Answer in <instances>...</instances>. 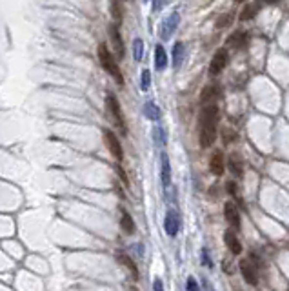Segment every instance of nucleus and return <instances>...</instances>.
Instances as JSON below:
<instances>
[{"label":"nucleus","instance_id":"nucleus-28","mask_svg":"<svg viewBox=\"0 0 289 291\" xmlns=\"http://www.w3.org/2000/svg\"><path fill=\"white\" fill-rule=\"evenodd\" d=\"M186 291H200L199 284H197V280H195L193 277L187 278V282H186Z\"/></svg>","mask_w":289,"mask_h":291},{"label":"nucleus","instance_id":"nucleus-1","mask_svg":"<svg viewBox=\"0 0 289 291\" xmlns=\"http://www.w3.org/2000/svg\"><path fill=\"white\" fill-rule=\"evenodd\" d=\"M217 128H219V106L217 102L202 104V111L199 116V136L202 148H211L217 140Z\"/></svg>","mask_w":289,"mask_h":291},{"label":"nucleus","instance_id":"nucleus-3","mask_svg":"<svg viewBox=\"0 0 289 291\" xmlns=\"http://www.w3.org/2000/svg\"><path fill=\"white\" fill-rule=\"evenodd\" d=\"M106 111H108V116L111 118V122L115 124L118 131L126 135L128 133V128H126V122H124V115H122V108H120V104L116 100V97L113 93H110L108 97H106Z\"/></svg>","mask_w":289,"mask_h":291},{"label":"nucleus","instance_id":"nucleus-36","mask_svg":"<svg viewBox=\"0 0 289 291\" xmlns=\"http://www.w3.org/2000/svg\"><path fill=\"white\" fill-rule=\"evenodd\" d=\"M204 288H206V291H213V288L209 286V282H207V280H204Z\"/></svg>","mask_w":289,"mask_h":291},{"label":"nucleus","instance_id":"nucleus-31","mask_svg":"<svg viewBox=\"0 0 289 291\" xmlns=\"http://www.w3.org/2000/svg\"><path fill=\"white\" fill-rule=\"evenodd\" d=\"M116 173L120 175V179H122V182L126 184V186H129V180H128V175L124 173V169L120 168V166H116Z\"/></svg>","mask_w":289,"mask_h":291},{"label":"nucleus","instance_id":"nucleus-34","mask_svg":"<svg viewBox=\"0 0 289 291\" xmlns=\"http://www.w3.org/2000/svg\"><path fill=\"white\" fill-rule=\"evenodd\" d=\"M260 6H264V4H267V6H275L278 0H257Z\"/></svg>","mask_w":289,"mask_h":291},{"label":"nucleus","instance_id":"nucleus-12","mask_svg":"<svg viewBox=\"0 0 289 291\" xmlns=\"http://www.w3.org/2000/svg\"><path fill=\"white\" fill-rule=\"evenodd\" d=\"M160 179L164 189H167L171 186V164H169V157L166 153L160 155Z\"/></svg>","mask_w":289,"mask_h":291},{"label":"nucleus","instance_id":"nucleus-26","mask_svg":"<svg viewBox=\"0 0 289 291\" xmlns=\"http://www.w3.org/2000/svg\"><path fill=\"white\" fill-rule=\"evenodd\" d=\"M153 136H155V140L160 144V146H164V142H166V135H164V130H162V128H155Z\"/></svg>","mask_w":289,"mask_h":291},{"label":"nucleus","instance_id":"nucleus-35","mask_svg":"<svg viewBox=\"0 0 289 291\" xmlns=\"http://www.w3.org/2000/svg\"><path fill=\"white\" fill-rule=\"evenodd\" d=\"M233 136H237V135L233 133ZM224 142H231V133H229L227 130L224 131Z\"/></svg>","mask_w":289,"mask_h":291},{"label":"nucleus","instance_id":"nucleus-19","mask_svg":"<svg viewBox=\"0 0 289 291\" xmlns=\"http://www.w3.org/2000/svg\"><path fill=\"white\" fill-rule=\"evenodd\" d=\"M184 55H186V45L182 42H177L173 47V67H180L184 62Z\"/></svg>","mask_w":289,"mask_h":291},{"label":"nucleus","instance_id":"nucleus-7","mask_svg":"<svg viewBox=\"0 0 289 291\" xmlns=\"http://www.w3.org/2000/svg\"><path fill=\"white\" fill-rule=\"evenodd\" d=\"M224 215H225V220H227V224L235 229V231H238L240 229V211H238V207L235 202H225L224 206Z\"/></svg>","mask_w":289,"mask_h":291},{"label":"nucleus","instance_id":"nucleus-21","mask_svg":"<svg viewBox=\"0 0 289 291\" xmlns=\"http://www.w3.org/2000/svg\"><path fill=\"white\" fill-rule=\"evenodd\" d=\"M258 9H260V4H258V2H251V4H247V6L242 9V13H240V20L255 19V15L258 13Z\"/></svg>","mask_w":289,"mask_h":291},{"label":"nucleus","instance_id":"nucleus-11","mask_svg":"<svg viewBox=\"0 0 289 291\" xmlns=\"http://www.w3.org/2000/svg\"><path fill=\"white\" fill-rule=\"evenodd\" d=\"M249 42V37H247V33L245 31H237L229 35V39H227V47H231V49H244L245 45Z\"/></svg>","mask_w":289,"mask_h":291},{"label":"nucleus","instance_id":"nucleus-18","mask_svg":"<svg viewBox=\"0 0 289 291\" xmlns=\"http://www.w3.org/2000/svg\"><path fill=\"white\" fill-rule=\"evenodd\" d=\"M120 227H122V231L126 233V235H133L135 233V222H133V219H131V215L124 209L122 215H120Z\"/></svg>","mask_w":289,"mask_h":291},{"label":"nucleus","instance_id":"nucleus-5","mask_svg":"<svg viewBox=\"0 0 289 291\" xmlns=\"http://www.w3.org/2000/svg\"><path fill=\"white\" fill-rule=\"evenodd\" d=\"M227 62H229V53H227L225 47H222V49H219V51L213 55V60H211V64H209V75H211V77L220 75V73L225 69Z\"/></svg>","mask_w":289,"mask_h":291},{"label":"nucleus","instance_id":"nucleus-20","mask_svg":"<svg viewBox=\"0 0 289 291\" xmlns=\"http://www.w3.org/2000/svg\"><path fill=\"white\" fill-rule=\"evenodd\" d=\"M219 88L217 86H207L206 90L202 91V104H211V102H215L217 100V97H219Z\"/></svg>","mask_w":289,"mask_h":291},{"label":"nucleus","instance_id":"nucleus-6","mask_svg":"<svg viewBox=\"0 0 289 291\" xmlns=\"http://www.w3.org/2000/svg\"><path fill=\"white\" fill-rule=\"evenodd\" d=\"M104 142H106V146H108V149H110V153L115 157L116 160H118V162L122 160V158H124L122 146H120V140L116 138V135L113 133V131L104 130Z\"/></svg>","mask_w":289,"mask_h":291},{"label":"nucleus","instance_id":"nucleus-30","mask_svg":"<svg viewBox=\"0 0 289 291\" xmlns=\"http://www.w3.org/2000/svg\"><path fill=\"white\" fill-rule=\"evenodd\" d=\"M169 0H155L153 2V11H158V9H162V7L166 6Z\"/></svg>","mask_w":289,"mask_h":291},{"label":"nucleus","instance_id":"nucleus-14","mask_svg":"<svg viewBox=\"0 0 289 291\" xmlns=\"http://www.w3.org/2000/svg\"><path fill=\"white\" fill-rule=\"evenodd\" d=\"M224 240H225L227 249H229L233 255H240V253H242V244H240V240L237 239V235H235L231 229L224 233Z\"/></svg>","mask_w":289,"mask_h":291},{"label":"nucleus","instance_id":"nucleus-25","mask_svg":"<svg viewBox=\"0 0 289 291\" xmlns=\"http://www.w3.org/2000/svg\"><path fill=\"white\" fill-rule=\"evenodd\" d=\"M149 84H151V73H149V69H144V71H142V77H140V90L148 91Z\"/></svg>","mask_w":289,"mask_h":291},{"label":"nucleus","instance_id":"nucleus-13","mask_svg":"<svg viewBox=\"0 0 289 291\" xmlns=\"http://www.w3.org/2000/svg\"><path fill=\"white\" fill-rule=\"evenodd\" d=\"M209 169H211V173L217 175V177H220V175L224 173L225 164H224V155H222V151H215V153L211 155Z\"/></svg>","mask_w":289,"mask_h":291},{"label":"nucleus","instance_id":"nucleus-8","mask_svg":"<svg viewBox=\"0 0 289 291\" xmlns=\"http://www.w3.org/2000/svg\"><path fill=\"white\" fill-rule=\"evenodd\" d=\"M180 24V15L178 13H171L169 17H167L164 22H162L160 26V37L162 40H169V37L175 33V29L178 27Z\"/></svg>","mask_w":289,"mask_h":291},{"label":"nucleus","instance_id":"nucleus-4","mask_svg":"<svg viewBox=\"0 0 289 291\" xmlns=\"http://www.w3.org/2000/svg\"><path fill=\"white\" fill-rule=\"evenodd\" d=\"M108 37H110V44H111V51L115 53V57L118 60L124 58V40L122 35L118 31V26L116 24H110L108 27Z\"/></svg>","mask_w":289,"mask_h":291},{"label":"nucleus","instance_id":"nucleus-37","mask_svg":"<svg viewBox=\"0 0 289 291\" xmlns=\"http://www.w3.org/2000/svg\"><path fill=\"white\" fill-rule=\"evenodd\" d=\"M235 2H237V4H240V2H244V0H235Z\"/></svg>","mask_w":289,"mask_h":291},{"label":"nucleus","instance_id":"nucleus-38","mask_svg":"<svg viewBox=\"0 0 289 291\" xmlns=\"http://www.w3.org/2000/svg\"><path fill=\"white\" fill-rule=\"evenodd\" d=\"M144 2H148V0H144Z\"/></svg>","mask_w":289,"mask_h":291},{"label":"nucleus","instance_id":"nucleus-16","mask_svg":"<svg viewBox=\"0 0 289 291\" xmlns=\"http://www.w3.org/2000/svg\"><path fill=\"white\" fill-rule=\"evenodd\" d=\"M167 66V55H166V49L162 47L160 44L155 45V67L158 69V71H164Z\"/></svg>","mask_w":289,"mask_h":291},{"label":"nucleus","instance_id":"nucleus-2","mask_svg":"<svg viewBox=\"0 0 289 291\" xmlns=\"http://www.w3.org/2000/svg\"><path fill=\"white\" fill-rule=\"evenodd\" d=\"M98 60H100V66H102L106 73L113 77L118 86L124 84V77H122V71H120V67H118V62H116V58L113 57V53L110 51V47L106 44H100L98 45Z\"/></svg>","mask_w":289,"mask_h":291},{"label":"nucleus","instance_id":"nucleus-9","mask_svg":"<svg viewBox=\"0 0 289 291\" xmlns=\"http://www.w3.org/2000/svg\"><path fill=\"white\" fill-rule=\"evenodd\" d=\"M240 271H242V277L249 286H257L258 284V271L257 268L251 264V260L244 259L240 260Z\"/></svg>","mask_w":289,"mask_h":291},{"label":"nucleus","instance_id":"nucleus-17","mask_svg":"<svg viewBox=\"0 0 289 291\" xmlns=\"http://www.w3.org/2000/svg\"><path fill=\"white\" fill-rule=\"evenodd\" d=\"M229 169H231V173L235 175L237 179H240V177L244 175V162H242V158H240L238 153H233V155L229 157Z\"/></svg>","mask_w":289,"mask_h":291},{"label":"nucleus","instance_id":"nucleus-33","mask_svg":"<svg viewBox=\"0 0 289 291\" xmlns=\"http://www.w3.org/2000/svg\"><path fill=\"white\" fill-rule=\"evenodd\" d=\"M202 262L206 266H211V262H209V257H207V249H202Z\"/></svg>","mask_w":289,"mask_h":291},{"label":"nucleus","instance_id":"nucleus-15","mask_svg":"<svg viewBox=\"0 0 289 291\" xmlns=\"http://www.w3.org/2000/svg\"><path fill=\"white\" fill-rule=\"evenodd\" d=\"M110 11H111V19L115 20L113 24L120 26V22H122V19H124L122 0H110Z\"/></svg>","mask_w":289,"mask_h":291},{"label":"nucleus","instance_id":"nucleus-10","mask_svg":"<svg viewBox=\"0 0 289 291\" xmlns=\"http://www.w3.org/2000/svg\"><path fill=\"white\" fill-rule=\"evenodd\" d=\"M164 227H166V233L169 237H177L178 227H180V219H178V213H177L175 209H169V211H167L166 220H164Z\"/></svg>","mask_w":289,"mask_h":291},{"label":"nucleus","instance_id":"nucleus-24","mask_svg":"<svg viewBox=\"0 0 289 291\" xmlns=\"http://www.w3.org/2000/svg\"><path fill=\"white\" fill-rule=\"evenodd\" d=\"M133 55H135L136 62H140L142 57H144V42L140 39L133 40Z\"/></svg>","mask_w":289,"mask_h":291},{"label":"nucleus","instance_id":"nucleus-32","mask_svg":"<svg viewBox=\"0 0 289 291\" xmlns=\"http://www.w3.org/2000/svg\"><path fill=\"white\" fill-rule=\"evenodd\" d=\"M153 291H164V286H162V280H160V278H155V282H153Z\"/></svg>","mask_w":289,"mask_h":291},{"label":"nucleus","instance_id":"nucleus-29","mask_svg":"<svg viewBox=\"0 0 289 291\" xmlns=\"http://www.w3.org/2000/svg\"><path fill=\"white\" fill-rule=\"evenodd\" d=\"M231 24V17L229 15H224V17H220V20H217V27H225Z\"/></svg>","mask_w":289,"mask_h":291},{"label":"nucleus","instance_id":"nucleus-23","mask_svg":"<svg viewBox=\"0 0 289 291\" xmlns=\"http://www.w3.org/2000/svg\"><path fill=\"white\" fill-rule=\"evenodd\" d=\"M118 260H120V262H122L124 266H126V268H128L129 271H131V277L135 278H138V269H136V264L135 262H133V260L129 259L128 255H124V253H118Z\"/></svg>","mask_w":289,"mask_h":291},{"label":"nucleus","instance_id":"nucleus-22","mask_svg":"<svg viewBox=\"0 0 289 291\" xmlns=\"http://www.w3.org/2000/svg\"><path fill=\"white\" fill-rule=\"evenodd\" d=\"M144 115L148 116L149 120H160V110H158V106L155 102H146L144 106Z\"/></svg>","mask_w":289,"mask_h":291},{"label":"nucleus","instance_id":"nucleus-27","mask_svg":"<svg viewBox=\"0 0 289 291\" xmlns=\"http://www.w3.org/2000/svg\"><path fill=\"white\" fill-rule=\"evenodd\" d=\"M225 189H227V193L233 195L235 199H238V184L237 182H227V186H225Z\"/></svg>","mask_w":289,"mask_h":291}]
</instances>
